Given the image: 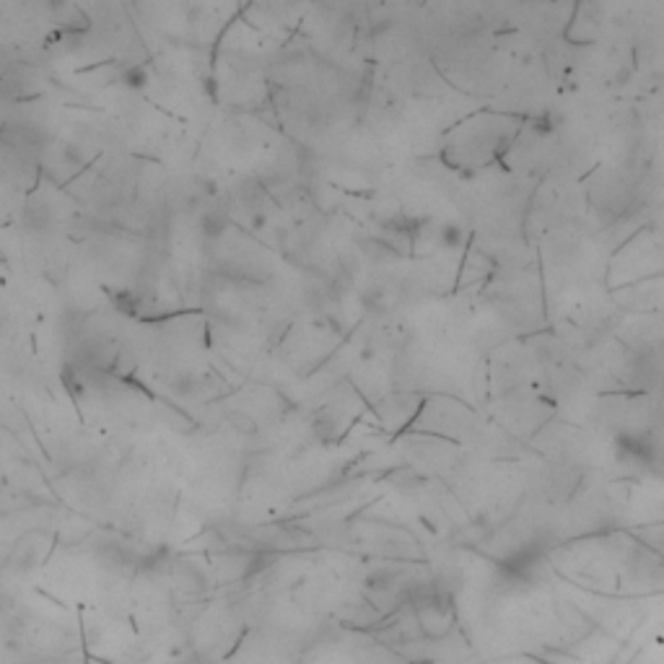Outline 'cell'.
I'll use <instances>...</instances> for the list:
<instances>
[{
    "label": "cell",
    "instance_id": "6da1fadb",
    "mask_svg": "<svg viewBox=\"0 0 664 664\" xmlns=\"http://www.w3.org/2000/svg\"><path fill=\"white\" fill-rule=\"evenodd\" d=\"M522 133V120L504 112H481L451 135L447 156L455 167L485 169L509 154Z\"/></svg>",
    "mask_w": 664,
    "mask_h": 664
},
{
    "label": "cell",
    "instance_id": "7a4b0ae2",
    "mask_svg": "<svg viewBox=\"0 0 664 664\" xmlns=\"http://www.w3.org/2000/svg\"><path fill=\"white\" fill-rule=\"evenodd\" d=\"M52 208L45 201H29L24 210V224L26 229L34 231V234H47L52 229Z\"/></svg>",
    "mask_w": 664,
    "mask_h": 664
},
{
    "label": "cell",
    "instance_id": "3957f363",
    "mask_svg": "<svg viewBox=\"0 0 664 664\" xmlns=\"http://www.w3.org/2000/svg\"><path fill=\"white\" fill-rule=\"evenodd\" d=\"M226 224H229V218H226L224 208H205L201 214V234L205 239H218L224 234Z\"/></svg>",
    "mask_w": 664,
    "mask_h": 664
}]
</instances>
